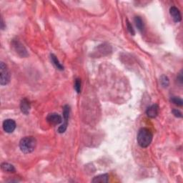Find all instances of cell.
Here are the masks:
<instances>
[{
  "label": "cell",
  "instance_id": "cell-10",
  "mask_svg": "<svg viewBox=\"0 0 183 183\" xmlns=\"http://www.w3.org/2000/svg\"><path fill=\"white\" fill-rule=\"evenodd\" d=\"M20 109L23 114L26 115L29 114L30 109H31V104L28 99L26 98L22 99L21 103H20Z\"/></svg>",
  "mask_w": 183,
  "mask_h": 183
},
{
  "label": "cell",
  "instance_id": "cell-5",
  "mask_svg": "<svg viewBox=\"0 0 183 183\" xmlns=\"http://www.w3.org/2000/svg\"><path fill=\"white\" fill-rule=\"evenodd\" d=\"M12 47H14L15 52L18 54L19 56L22 57H25L28 56V53L26 48H25L23 44L21 43V42H19V40L14 39L12 41Z\"/></svg>",
  "mask_w": 183,
  "mask_h": 183
},
{
  "label": "cell",
  "instance_id": "cell-6",
  "mask_svg": "<svg viewBox=\"0 0 183 183\" xmlns=\"http://www.w3.org/2000/svg\"><path fill=\"white\" fill-rule=\"evenodd\" d=\"M16 122L14 119H5L2 124L3 130L7 133H12L16 129Z\"/></svg>",
  "mask_w": 183,
  "mask_h": 183
},
{
  "label": "cell",
  "instance_id": "cell-4",
  "mask_svg": "<svg viewBox=\"0 0 183 183\" xmlns=\"http://www.w3.org/2000/svg\"><path fill=\"white\" fill-rule=\"evenodd\" d=\"M69 113H70L69 106V105H64V106L63 107V112H62L63 117H64V122H63V124H62L58 128L59 133H64V132L66 131V130L67 128V125H68V119L69 117Z\"/></svg>",
  "mask_w": 183,
  "mask_h": 183
},
{
  "label": "cell",
  "instance_id": "cell-1",
  "mask_svg": "<svg viewBox=\"0 0 183 183\" xmlns=\"http://www.w3.org/2000/svg\"><path fill=\"white\" fill-rule=\"evenodd\" d=\"M152 137H153V135H152V132L149 129L144 127L139 130L137 137V142L142 148H146L151 144Z\"/></svg>",
  "mask_w": 183,
  "mask_h": 183
},
{
  "label": "cell",
  "instance_id": "cell-7",
  "mask_svg": "<svg viewBox=\"0 0 183 183\" xmlns=\"http://www.w3.org/2000/svg\"><path fill=\"white\" fill-rule=\"evenodd\" d=\"M47 121L51 125H59L62 122V118L59 114L57 113H52L48 114L47 117Z\"/></svg>",
  "mask_w": 183,
  "mask_h": 183
},
{
  "label": "cell",
  "instance_id": "cell-19",
  "mask_svg": "<svg viewBox=\"0 0 183 183\" xmlns=\"http://www.w3.org/2000/svg\"><path fill=\"white\" fill-rule=\"evenodd\" d=\"M172 113L175 115L176 117H178V118H180V117H182V114L181 113V112L178 109H173L172 110Z\"/></svg>",
  "mask_w": 183,
  "mask_h": 183
},
{
  "label": "cell",
  "instance_id": "cell-13",
  "mask_svg": "<svg viewBox=\"0 0 183 183\" xmlns=\"http://www.w3.org/2000/svg\"><path fill=\"white\" fill-rule=\"evenodd\" d=\"M135 23L136 25L137 28L139 29V31L142 32L144 30L145 26H144V22L142 21V18L140 17H135Z\"/></svg>",
  "mask_w": 183,
  "mask_h": 183
},
{
  "label": "cell",
  "instance_id": "cell-9",
  "mask_svg": "<svg viewBox=\"0 0 183 183\" xmlns=\"http://www.w3.org/2000/svg\"><path fill=\"white\" fill-rule=\"evenodd\" d=\"M170 14L171 15L175 22H180L182 20V15L179 9L176 7H172L170 9Z\"/></svg>",
  "mask_w": 183,
  "mask_h": 183
},
{
  "label": "cell",
  "instance_id": "cell-14",
  "mask_svg": "<svg viewBox=\"0 0 183 183\" xmlns=\"http://www.w3.org/2000/svg\"><path fill=\"white\" fill-rule=\"evenodd\" d=\"M50 57H51L52 62H53V64H54V66L56 67L57 69H59V70H63L64 69L63 65L60 63L59 61L58 60V59H57V57L55 56L54 54H51V55H50Z\"/></svg>",
  "mask_w": 183,
  "mask_h": 183
},
{
  "label": "cell",
  "instance_id": "cell-3",
  "mask_svg": "<svg viewBox=\"0 0 183 183\" xmlns=\"http://www.w3.org/2000/svg\"><path fill=\"white\" fill-rule=\"evenodd\" d=\"M0 84L2 86L7 85L10 82V73L8 67L3 62L0 63Z\"/></svg>",
  "mask_w": 183,
  "mask_h": 183
},
{
  "label": "cell",
  "instance_id": "cell-17",
  "mask_svg": "<svg viewBox=\"0 0 183 183\" xmlns=\"http://www.w3.org/2000/svg\"><path fill=\"white\" fill-rule=\"evenodd\" d=\"M81 85H82V82L81 79L77 78L75 79V82H74V89L76 90V92L77 93L79 94L81 92Z\"/></svg>",
  "mask_w": 183,
  "mask_h": 183
},
{
  "label": "cell",
  "instance_id": "cell-12",
  "mask_svg": "<svg viewBox=\"0 0 183 183\" xmlns=\"http://www.w3.org/2000/svg\"><path fill=\"white\" fill-rule=\"evenodd\" d=\"M2 170L4 172H15V168L13 165L11 164L7 163V162H4L1 165Z\"/></svg>",
  "mask_w": 183,
  "mask_h": 183
},
{
  "label": "cell",
  "instance_id": "cell-2",
  "mask_svg": "<svg viewBox=\"0 0 183 183\" xmlns=\"http://www.w3.org/2000/svg\"><path fill=\"white\" fill-rule=\"evenodd\" d=\"M37 146V140L34 137L29 136L22 138L19 142V148L24 154L31 153Z\"/></svg>",
  "mask_w": 183,
  "mask_h": 183
},
{
  "label": "cell",
  "instance_id": "cell-8",
  "mask_svg": "<svg viewBox=\"0 0 183 183\" xmlns=\"http://www.w3.org/2000/svg\"><path fill=\"white\" fill-rule=\"evenodd\" d=\"M159 106L157 104H152V106L149 107L146 111L147 117L150 118H155L159 114Z\"/></svg>",
  "mask_w": 183,
  "mask_h": 183
},
{
  "label": "cell",
  "instance_id": "cell-21",
  "mask_svg": "<svg viewBox=\"0 0 183 183\" xmlns=\"http://www.w3.org/2000/svg\"><path fill=\"white\" fill-rule=\"evenodd\" d=\"M1 28H2V29H4L5 28L4 22L3 19H2V22H1Z\"/></svg>",
  "mask_w": 183,
  "mask_h": 183
},
{
  "label": "cell",
  "instance_id": "cell-20",
  "mask_svg": "<svg viewBox=\"0 0 183 183\" xmlns=\"http://www.w3.org/2000/svg\"><path fill=\"white\" fill-rule=\"evenodd\" d=\"M177 79H178V82H180V84L182 83V72H180V74H179L178 77H177Z\"/></svg>",
  "mask_w": 183,
  "mask_h": 183
},
{
  "label": "cell",
  "instance_id": "cell-16",
  "mask_svg": "<svg viewBox=\"0 0 183 183\" xmlns=\"http://www.w3.org/2000/svg\"><path fill=\"white\" fill-rule=\"evenodd\" d=\"M170 101H171L172 103L177 105V106H180V107H182V104H183V102H182V99L180 98V97H171V99H170Z\"/></svg>",
  "mask_w": 183,
  "mask_h": 183
},
{
  "label": "cell",
  "instance_id": "cell-15",
  "mask_svg": "<svg viewBox=\"0 0 183 183\" xmlns=\"http://www.w3.org/2000/svg\"><path fill=\"white\" fill-rule=\"evenodd\" d=\"M160 84H162V86L163 87H167L170 84V80L168 77L165 75H162L161 77H160Z\"/></svg>",
  "mask_w": 183,
  "mask_h": 183
},
{
  "label": "cell",
  "instance_id": "cell-18",
  "mask_svg": "<svg viewBox=\"0 0 183 183\" xmlns=\"http://www.w3.org/2000/svg\"><path fill=\"white\" fill-rule=\"evenodd\" d=\"M127 30H128L129 32L132 35H135V32L133 29V27H132V24H130V22L128 21V20H127Z\"/></svg>",
  "mask_w": 183,
  "mask_h": 183
},
{
  "label": "cell",
  "instance_id": "cell-11",
  "mask_svg": "<svg viewBox=\"0 0 183 183\" xmlns=\"http://www.w3.org/2000/svg\"><path fill=\"white\" fill-rule=\"evenodd\" d=\"M108 181H109L108 174H103V175H98V176L94 177V179L92 180V182L94 183H106Z\"/></svg>",
  "mask_w": 183,
  "mask_h": 183
}]
</instances>
